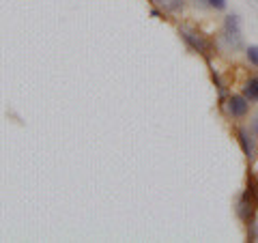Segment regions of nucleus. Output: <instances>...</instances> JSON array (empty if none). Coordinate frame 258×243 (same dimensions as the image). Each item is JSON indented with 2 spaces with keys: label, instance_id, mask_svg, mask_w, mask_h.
<instances>
[{
  "label": "nucleus",
  "instance_id": "nucleus-1",
  "mask_svg": "<svg viewBox=\"0 0 258 243\" xmlns=\"http://www.w3.org/2000/svg\"><path fill=\"white\" fill-rule=\"evenodd\" d=\"M217 45H222L226 52H239L245 50L243 43V26H241V18L237 13H228L224 18V26H222V35L217 39Z\"/></svg>",
  "mask_w": 258,
  "mask_h": 243
},
{
  "label": "nucleus",
  "instance_id": "nucleus-2",
  "mask_svg": "<svg viewBox=\"0 0 258 243\" xmlns=\"http://www.w3.org/2000/svg\"><path fill=\"white\" fill-rule=\"evenodd\" d=\"M179 35L185 43H187V47L191 52H196L200 56H205V58L209 60L211 58V50H213V45L211 41L203 35V32H198L196 28H189V26H179Z\"/></svg>",
  "mask_w": 258,
  "mask_h": 243
},
{
  "label": "nucleus",
  "instance_id": "nucleus-3",
  "mask_svg": "<svg viewBox=\"0 0 258 243\" xmlns=\"http://www.w3.org/2000/svg\"><path fill=\"white\" fill-rule=\"evenodd\" d=\"M256 211H258V202H256V196H254V190L247 188L241 196L237 198V205H235V213L237 217L243 224H247L249 220L256 217Z\"/></svg>",
  "mask_w": 258,
  "mask_h": 243
},
{
  "label": "nucleus",
  "instance_id": "nucleus-4",
  "mask_svg": "<svg viewBox=\"0 0 258 243\" xmlns=\"http://www.w3.org/2000/svg\"><path fill=\"white\" fill-rule=\"evenodd\" d=\"M226 103H222V106L226 108V112H228V116L230 118H235V120H241V118H245L249 114V99L243 95V93H239V95H228L224 99Z\"/></svg>",
  "mask_w": 258,
  "mask_h": 243
},
{
  "label": "nucleus",
  "instance_id": "nucleus-5",
  "mask_svg": "<svg viewBox=\"0 0 258 243\" xmlns=\"http://www.w3.org/2000/svg\"><path fill=\"white\" fill-rule=\"evenodd\" d=\"M237 142H239V147H241V151H243V155H245V159L252 164V161L256 159V155H258V147H256V138H254V134L249 132L247 127H239L237 129Z\"/></svg>",
  "mask_w": 258,
  "mask_h": 243
},
{
  "label": "nucleus",
  "instance_id": "nucleus-6",
  "mask_svg": "<svg viewBox=\"0 0 258 243\" xmlns=\"http://www.w3.org/2000/svg\"><path fill=\"white\" fill-rule=\"evenodd\" d=\"M241 93L247 97L249 103H258V74H249V76L243 80Z\"/></svg>",
  "mask_w": 258,
  "mask_h": 243
},
{
  "label": "nucleus",
  "instance_id": "nucleus-7",
  "mask_svg": "<svg viewBox=\"0 0 258 243\" xmlns=\"http://www.w3.org/2000/svg\"><path fill=\"white\" fill-rule=\"evenodd\" d=\"M153 3L166 13H179L185 7V0H153Z\"/></svg>",
  "mask_w": 258,
  "mask_h": 243
},
{
  "label": "nucleus",
  "instance_id": "nucleus-8",
  "mask_svg": "<svg viewBox=\"0 0 258 243\" xmlns=\"http://www.w3.org/2000/svg\"><path fill=\"white\" fill-rule=\"evenodd\" d=\"M245 58H247V63L252 65V67L258 69V45H247L245 47Z\"/></svg>",
  "mask_w": 258,
  "mask_h": 243
},
{
  "label": "nucleus",
  "instance_id": "nucleus-9",
  "mask_svg": "<svg viewBox=\"0 0 258 243\" xmlns=\"http://www.w3.org/2000/svg\"><path fill=\"white\" fill-rule=\"evenodd\" d=\"M245 226H247V239L249 241H256L258 239V220L254 217V220H249Z\"/></svg>",
  "mask_w": 258,
  "mask_h": 243
},
{
  "label": "nucleus",
  "instance_id": "nucleus-10",
  "mask_svg": "<svg viewBox=\"0 0 258 243\" xmlns=\"http://www.w3.org/2000/svg\"><path fill=\"white\" fill-rule=\"evenodd\" d=\"M207 7L213 11H226L228 9V0H207Z\"/></svg>",
  "mask_w": 258,
  "mask_h": 243
},
{
  "label": "nucleus",
  "instance_id": "nucleus-11",
  "mask_svg": "<svg viewBox=\"0 0 258 243\" xmlns=\"http://www.w3.org/2000/svg\"><path fill=\"white\" fill-rule=\"evenodd\" d=\"M247 129L254 134V138L258 140V112H256V114H254L252 118H249V127H247Z\"/></svg>",
  "mask_w": 258,
  "mask_h": 243
},
{
  "label": "nucleus",
  "instance_id": "nucleus-12",
  "mask_svg": "<svg viewBox=\"0 0 258 243\" xmlns=\"http://www.w3.org/2000/svg\"><path fill=\"white\" fill-rule=\"evenodd\" d=\"M249 188L254 190V196H256V202H258V181H256V183H252V185H249Z\"/></svg>",
  "mask_w": 258,
  "mask_h": 243
},
{
  "label": "nucleus",
  "instance_id": "nucleus-13",
  "mask_svg": "<svg viewBox=\"0 0 258 243\" xmlns=\"http://www.w3.org/2000/svg\"><path fill=\"white\" fill-rule=\"evenodd\" d=\"M151 18H161V11L159 9H151Z\"/></svg>",
  "mask_w": 258,
  "mask_h": 243
},
{
  "label": "nucleus",
  "instance_id": "nucleus-14",
  "mask_svg": "<svg viewBox=\"0 0 258 243\" xmlns=\"http://www.w3.org/2000/svg\"><path fill=\"white\" fill-rule=\"evenodd\" d=\"M194 3H196L198 7H207V0H194Z\"/></svg>",
  "mask_w": 258,
  "mask_h": 243
}]
</instances>
